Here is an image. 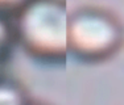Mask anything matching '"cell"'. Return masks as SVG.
<instances>
[{
	"instance_id": "obj_1",
	"label": "cell",
	"mask_w": 124,
	"mask_h": 105,
	"mask_svg": "<svg viewBox=\"0 0 124 105\" xmlns=\"http://www.w3.org/2000/svg\"><path fill=\"white\" fill-rule=\"evenodd\" d=\"M66 3L31 0L11 17L15 41L28 55L45 63H60L69 54Z\"/></svg>"
},
{
	"instance_id": "obj_2",
	"label": "cell",
	"mask_w": 124,
	"mask_h": 105,
	"mask_svg": "<svg viewBox=\"0 0 124 105\" xmlns=\"http://www.w3.org/2000/svg\"><path fill=\"white\" fill-rule=\"evenodd\" d=\"M124 45V25L114 12L96 5H82L69 13V52L83 62H103Z\"/></svg>"
},
{
	"instance_id": "obj_3",
	"label": "cell",
	"mask_w": 124,
	"mask_h": 105,
	"mask_svg": "<svg viewBox=\"0 0 124 105\" xmlns=\"http://www.w3.org/2000/svg\"><path fill=\"white\" fill-rule=\"evenodd\" d=\"M31 101L21 84L12 79L0 78V105H29Z\"/></svg>"
},
{
	"instance_id": "obj_4",
	"label": "cell",
	"mask_w": 124,
	"mask_h": 105,
	"mask_svg": "<svg viewBox=\"0 0 124 105\" xmlns=\"http://www.w3.org/2000/svg\"><path fill=\"white\" fill-rule=\"evenodd\" d=\"M15 41L12 21L9 17L0 14V66L5 63L12 50Z\"/></svg>"
},
{
	"instance_id": "obj_5",
	"label": "cell",
	"mask_w": 124,
	"mask_h": 105,
	"mask_svg": "<svg viewBox=\"0 0 124 105\" xmlns=\"http://www.w3.org/2000/svg\"><path fill=\"white\" fill-rule=\"evenodd\" d=\"M29 1L31 0H0V14L11 19Z\"/></svg>"
},
{
	"instance_id": "obj_6",
	"label": "cell",
	"mask_w": 124,
	"mask_h": 105,
	"mask_svg": "<svg viewBox=\"0 0 124 105\" xmlns=\"http://www.w3.org/2000/svg\"><path fill=\"white\" fill-rule=\"evenodd\" d=\"M29 105H48V104H44V103H40V101H31Z\"/></svg>"
},
{
	"instance_id": "obj_7",
	"label": "cell",
	"mask_w": 124,
	"mask_h": 105,
	"mask_svg": "<svg viewBox=\"0 0 124 105\" xmlns=\"http://www.w3.org/2000/svg\"><path fill=\"white\" fill-rule=\"evenodd\" d=\"M57 1H62V3H66V0H57Z\"/></svg>"
}]
</instances>
